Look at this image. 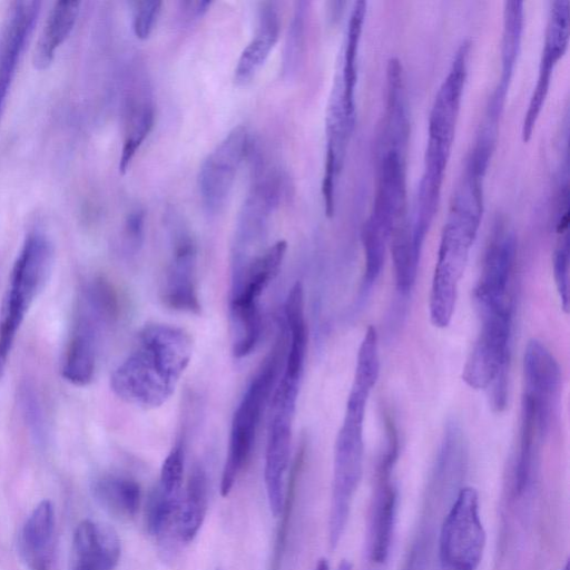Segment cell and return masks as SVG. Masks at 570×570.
Masks as SVG:
<instances>
[{
	"label": "cell",
	"instance_id": "21",
	"mask_svg": "<svg viewBox=\"0 0 570 570\" xmlns=\"http://www.w3.org/2000/svg\"><path fill=\"white\" fill-rule=\"evenodd\" d=\"M287 333V348L283 364V373L302 377L307 352V324L304 309V291L299 282L291 288L284 305Z\"/></svg>",
	"mask_w": 570,
	"mask_h": 570
},
{
	"label": "cell",
	"instance_id": "6",
	"mask_svg": "<svg viewBox=\"0 0 570 570\" xmlns=\"http://www.w3.org/2000/svg\"><path fill=\"white\" fill-rule=\"evenodd\" d=\"M52 246L40 232L30 233L13 264L0 320V379L17 332L50 273Z\"/></svg>",
	"mask_w": 570,
	"mask_h": 570
},
{
	"label": "cell",
	"instance_id": "30",
	"mask_svg": "<svg viewBox=\"0 0 570 570\" xmlns=\"http://www.w3.org/2000/svg\"><path fill=\"white\" fill-rule=\"evenodd\" d=\"M553 275L562 307L569 306V234L557 235L553 252Z\"/></svg>",
	"mask_w": 570,
	"mask_h": 570
},
{
	"label": "cell",
	"instance_id": "27",
	"mask_svg": "<svg viewBox=\"0 0 570 570\" xmlns=\"http://www.w3.org/2000/svg\"><path fill=\"white\" fill-rule=\"evenodd\" d=\"M184 445L178 441L163 462L159 481L156 488L166 497L181 499L184 479Z\"/></svg>",
	"mask_w": 570,
	"mask_h": 570
},
{
	"label": "cell",
	"instance_id": "36",
	"mask_svg": "<svg viewBox=\"0 0 570 570\" xmlns=\"http://www.w3.org/2000/svg\"><path fill=\"white\" fill-rule=\"evenodd\" d=\"M337 570H352V563L348 560H342Z\"/></svg>",
	"mask_w": 570,
	"mask_h": 570
},
{
	"label": "cell",
	"instance_id": "16",
	"mask_svg": "<svg viewBox=\"0 0 570 570\" xmlns=\"http://www.w3.org/2000/svg\"><path fill=\"white\" fill-rule=\"evenodd\" d=\"M106 327L109 325L80 296L61 368L66 381L77 386L91 382L96 371L100 333Z\"/></svg>",
	"mask_w": 570,
	"mask_h": 570
},
{
	"label": "cell",
	"instance_id": "31",
	"mask_svg": "<svg viewBox=\"0 0 570 570\" xmlns=\"http://www.w3.org/2000/svg\"><path fill=\"white\" fill-rule=\"evenodd\" d=\"M161 1L142 0L132 3V31L140 40H146L153 32L161 11Z\"/></svg>",
	"mask_w": 570,
	"mask_h": 570
},
{
	"label": "cell",
	"instance_id": "3",
	"mask_svg": "<svg viewBox=\"0 0 570 570\" xmlns=\"http://www.w3.org/2000/svg\"><path fill=\"white\" fill-rule=\"evenodd\" d=\"M483 210L462 202H451L443 226L430 294V318L435 327H446L455 308L459 284L475 239Z\"/></svg>",
	"mask_w": 570,
	"mask_h": 570
},
{
	"label": "cell",
	"instance_id": "35",
	"mask_svg": "<svg viewBox=\"0 0 570 570\" xmlns=\"http://www.w3.org/2000/svg\"><path fill=\"white\" fill-rule=\"evenodd\" d=\"M315 570H330V567H328V562L326 559H321L316 567H315Z\"/></svg>",
	"mask_w": 570,
	"mask_h": 570
},
{
	"label": "cell",
	"instance_id": "37",
	"mask_svg": "<svg viewBox=\"0 0 570 570\" xmlns=\"http://www.w3.org/2000/svg\"><path fill=\"white\" fill-rule=\"evenodd\" d=\"M563 570H570L569 568V562L566 564L564 569Z\"/></svg>",
	"mask_w": 570,
	"mask_h": 570
},
{
	"label": "cell",
	"instance_id": "4",
	"mask_svg": "<svg viewBox=\"0 0 570 570\" xmlns=\"http://www.w3.org/2000/svg\"><path fill=\"white\" fill-rule=\"evenodd\" d=\"M480 332L463 366L462 380L474 390H484L494 412L507 405L511 354L513 305L478 312Z\"/></svg>",
	"mask_w": 570,
	"mask_h": 570
},
{
	"label": "cell",
	"instance_id": "8",
	"mask_svg": "<svg viewBox=\"0 0 570 570\" xmlns=\"http://www.w3.org/2000/svg\"><path fill=\"white\" fill-rule=\"evenodd\" d=\"M485 546L479 513L478 493L472 488L459 491L440 532V570H475Z\"/></svg>",
	"mask_w": 570,
	"mask_h": 570
},
{
	"label": "cell",
	"instance_id": "28",
	"mask_svg": "<svg viewBox=\"0 0 570 570\" xmlns=\"http://www.w3.org/2000/svg\"><path fill=\"white\" fill-rule=\"evenodd\" d=\"M305 3L297 2L286 37L283 71L292 75L297 68L304 46Z\"/></svg>",
	"mask_w": 570,
	"mask_h": 570
},
{
	"label": "cell",
	"instance_id": "23",
	"mask_svg": "<svg viewBox=\"0 0 570 570\" xmlns=\"http://www.w3.org/2000/svg\"><path fill=\"white\" fill-rule=\"evenodd\" d=\"M208 479L205 468L196 463L181 495L175 529L179 539L190 542L197 535L207 512Z\"/></svg>",
	"mask_w": 570,
	"mask_h": 570
},
{
	"label": "cell",
	"instance_id": "5",
	"mask_svg": "<svg viewBox=\"0 0 570 570\" xmlns=\"http://www.w3.org/2000/svg\"><path fill=\"white\" fill-rule=\"evenodd\" d=\"M286 249V242L277 240L246 264L233 269L229 315L233 354L237 358L250 354L261 338V297L277 275Z\"/></svg>",
	"mask_w": 570,
	"mask_h": 570
},
{
	"label": "cell",
	"instance_id": "11",
	"mask_svg": "<svg viewBox=\"0 0 570 570\" xmlns=\"http://www.w3.org/2000/svg\"><path fill=\"white\" fill-rule=\"evenodd\" d=\"M364 434L338 430L334 445L328 541L338 543L363 473Z\"/></svg>",
	"mask_w": 570,
	"mask_h": 570
},
{
	"label": "cell",
	"instance_id": "10",
	"mask_svg": "<svg viewBox=\"0 0 570 570\" xmlns=\"http://www.w3.org/2000/svg\"><path fill=\"white\" fill-rule=\"evenodd\" d=\"M248 146L247 129L237 126L203 160L197 184L203 207L208 215H217L226 205Z\"/></svg>",
	"mask_w": 570,
	"mask_h": 570
},
{
	"label": "cell",
	"instance_id": "15",
	"mask_svg": "<svg viewBox=\"0 0 570 570\" xmlns=\"http://www.w3.org/2000/svg\"><path fill=\"white\" fill-rule=\"evenodd\" d=\"M569 0H554L548 18L543 48L538 68L537 82L531 94L522 122V139L532 135L542 105L549 91L551 76L558 60L563 56L569 41Z\"/></svg>",
	"mask_w": 570,
	"mask_h": 570
},
{
	"label": "cell",
	"instance_id": "14",
	"mask_svg": "<svg viewBox=\"0 0 570 570\" xmlns=\"http://www.w3.org/2000/svg\"><path fill=\"white\" fill-rule=\"evenodd\" d=\"M399 456V449L385 446L375 469V489L371 502L366 550L371 562H385L393 534L397 493L391 481L392 471Z\"/></svg>",
	"mask_w": 570,
	"mask_h": 570
},
{
	"label": "cell",
	"instance_id": "1",
	"mask_svg": "<svg viewBox=\"0 0 570 570\" xmlns=\"http://www.w3.org/2000/svg\"><path fill=\"white\" fill-rule=\"evenodd\" d=\"M190 334L175 325L150 323L141 328L127 357L110 377L112 392L122 401L156 409L166 403L189 364Z\"/></svg>",
	"mask_w": 570,
	"mask_h": 570
},
{
	"label": "cell",
	"instance_id": "34",
	"mask_svg": "<svg viewBox=\"0 0 570 570\" xmlns=\"http://www.w3.org/2000/svg\"><path fill=\"white\" fill-rule=\"evenodd\" d=\"M9 87H10L9 83L0 81V114H1L2 107L4 105Z\"/></svg>",
	"mask_w": 570,
	"mask_h": 570
},
{
	"label": "cell",
	"instance_id": "19",
	"mask_svg": "<svg viewBox=\"0 0 570 570\" xmlns=\"http://www.w3.org/2000/svg\"><path fill=\"white\" fill-rule=\"evenodd\" d=\"M279 18L275 6L262 3L258 26L250 41L243 49L234 69V82L247 85L266 62L279 37Z\"/></svg>",
	"mask_w": 570,
	"mask_h": 570
},
{
	"label": "cell",
	"instance_id": "20",
	"mask_svg": "<svg viewBox=\"0 0 570 570\" xmlns=\"http://www.w3.org/2000/svg\"><path fill=\"white\" fill-rule=\"evenodd\" d=\"M55 528V512L42 500L28 517L20 538V549L30 570H48Z\"/></svg>",
	"mask_w": 570,
	"mask_h": 570
},
{
	"label": "cell",
	"instance_id": "24",
	"mask_svg": "<svg viewBox=\"0 0 570 570\" xmlns=\"http://www.w3.org/2000/svg\"><path fill=\"white\" fill-rule=\"evenodd\" d=\"M79 10V1H58L52 7L33 51L36 69L43 70L51 65L57 49L73 29Z\"/></svg>",
	"mask_w": 570,
	"mask_h": 570
},
{
	"label": "cell",
	"instance_id": "7",
	"mask_svg": "<svg viewBox=\"0 0 570 570\" xmlns=\"http://www.w3.org/2000/svg\"><path fill=\"white\" fill-rule=\"evenodd\" d=\"M301 379L282 373L271 399L264 481L271 512L279 517L285 502V476L289 465L293 422Z\"/></svg>",
	"mask_w": 570,
	"mask_h": 570
},
{
	"label": "cell",
	"instance_id": "2",
	"mask_svg": "<svg viewBox=\"0 0 570 570\" xmlns=\"http://www.w3.org/2000/svg\"><path fill=\"white\" fill-rule=\"evenodd\" d=\"M286 348L287 333L282 323L272 348L262 361L233 415L220 480L223 497L229 494L252 455L263 414L271 402L283 368Z\"/></svg>",
	"mask_w": 570,
	"mask_h": 570
},
{
	"label": "cell",
	"instance_id": "9",
	"mask_svg": "<svg viewBox=\"0 0 570 570\" xmlns=\"http://www.w3.org/2000/svg\"><path fill=\"white\" fill-rule=\"evenodd\" d=\"M470 47L466 40L460 45L433 100L424 154L426 164L448 166L468 75Z\"/></svg>",
	"mask_w": 570,
	"mask_h": 570
},
{
	"label": "cell",
	"instance_id": "29",
	"mask_svg": "<svg viewBox=\"0 0 570 570\" xmlns=\"http://www.w3.org/2000/svg\"><path fill=\"white\" fill-rule=\"evenodd\" d=\"M19 403L24 422L35 442L41 445L46 440V423L41 403L33 386L24 383L19 391Z\"/></svg>",
	"mask_w": 570,
	"mask_h": 570
},
{
	"label": "cell",
	"instance_id": "13",
	"mask_svg": "<svg viewBox=\"0 0 570 570\" xmlns=\"http://www.w3.org/2000/svg\"><path fill=\"white\" fill-rule=\"evenodd\" d=\"M278 177L274 174L257 181L238 215L233 245V268L246 264L262 248L272 214L279 202Z\"/></svg>",
	"mask_w": 570,
	"mask_h": 570
},
{
	"label": "cell",
	"instance_id": "25",
	"mask_svg": "<svg viewBox=\"0 0 570 570\" xmlns=\"http://www.w3.org/2000/svg\"><path fill=\"white\" fill-rule=\"evenodd\" d=\"M125 119V137L119 159V171L121 174L128 169L154 125V105L147 86L129 98Z\"/></svg>",
	"mask_w": 570,
	"mask_h": 570
},
{
	"label": "cell",
	"instance_id": "33",
	"mask_svg": "<svg viewBox=\"0 0 570 570\" xmlns=\"http://www.w3.org/2000/svg\"><path fill=\"white\" fill-rule=\"evenodd\" d=\"M210 1H185L181 3L185 20H195L202 17L210 7Z\"/></svg>",
	"mask_w": 570,
	"mask_h": 570
},
{
	"label": "cell",
	"instance_id": "17",
	"mask_svg": "<svg viewBox=\"0 0 570 570\" xmlns=\"http://www.w3.org/2000/svg\"><path fill=\"white\" fill-rule=\"evenodd\" d=\"M120 551L119 538L111 528L83 520L73 533L69 570H115Z\"/></svg>",
	"mask_w": 570,
	"mask_h": 570
},
{
	"label": "cell",
	"instance_id": "22",
	"mask_svg": "<svg viewBox=\"0 0 570 570\" xmlns=\"http://www.w3.org/2000/svg\"><path fill=\"white\" fill-rule=\"evenodd\" d=\"M91 491L99 505L118 519H131L139 510L141 488L131 476L102 474L92 482Z\"/></svg>",
	"mask_w": 570,
	"mask_h": 570
},
{
	"label": "cell",
	"instance_id": "26",
	"mask_svg": "<svg viewBox=\"0 0 570 570\" xmlns=\"http://www.w3.org/2000/svg\"><path fill=\"white\" fill-rule=\"evenodd\" d=\"M523 26V2L505 1L501 41V78L511 79L517 61Z\"/></svg>",
	"mask_w": 570,
	"mask_h": 570
},
{
	"label": "cell",
	"instance_id": "32",
	"mask_svg": "<svg viewBox=\"0 0 570 570\" xmlns=\"http://www.w3.org/2000/svg\"><path fill=\"white\" fill-rule=\"evenodd\" d=\"M145 213L140 209L134 210L128 216L124 229V246L127 252L135 254L144 240Z\"/></svg>",
	"mask_w": 570,
	"mask_h": 570
},
{
	"label": "cell",
	"instance_id": "12",
	"mask_svg": "<svg viewBox=\"0 0 570 570\" xmlns=\"http://www.w3.org/2000/svg\"><path fill=\"white\" fill-rule=\"evenodd\" d=\"M170 256L165 268L160 297L175 311L199 314L200 302L197 286V247L184 224L173 219L169 227Z\"/></svg>",
	"mask_w": 570,
	"mask_h": 570
},
{
	"label": "cell",
	"instance_id": "18",
	"mask_svg": "<svg viewBox=\"0 0 570 570\" xmlns=\"http://www.w3.org/2000/svg\"><path fill=\"white\" fill-rule=\"evenodd\" d=\"M39 10V1H16L9 10L0 32V81L10 85Z\"/></svg>",
	"mask_w": 570,
	"mask_h": 570
}]
</instances>
